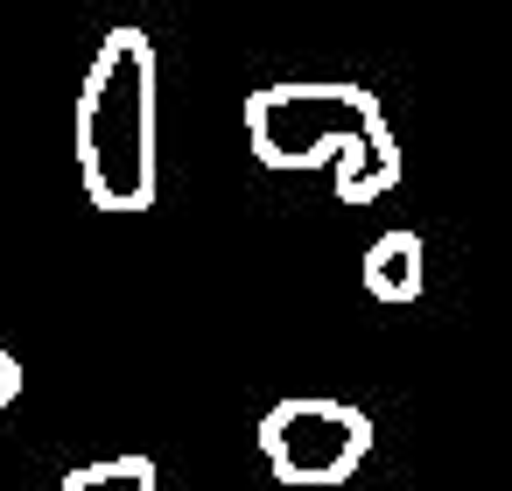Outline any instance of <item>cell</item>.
I'll use <instances>...</instances> for the list:
<instances>
[{"label": "cell", "mask_w": 512, "mask_h": 491, "mask_svg": "<svg viewBox=\"0 0 512 491\" xmlns=\"http://www.w3.org/2000/svg\"><path fill=\"white\" fill-rule=\"evenodd\" d=\"M246 148L260 169H316L337 162V204L365 211L400 183V141L379 92L344 78H295L246 92Z\"/></svg>", "instance_id": "cell-1"}, {"label": "cell", "mask_w": 512, "mask_h": 491, "mask_svg": "<svg viewBox=\"0 0 512 491\" xmlns=\"http://www.w3.org/2000/svg\"><path fill=\"white\" fill-rule=\"evenodd\" d=\"M78 183L106 218L155 204V43L141 29H106L78 85Z\"/></svg>", "instance_id": "cell-2"}, {"label": "cell", "mask_w": 512, "mask_h": 491, "mask_svg": "<svg viewBox=\"0 0 512 491\" xmlns=\"http://www.w3.org/2000/svg\"><path fill=\"white\" fill-rule=\"evenodd\" d=\"M260 456L281 484L295 491H330L344 477H358V463L372 456V414L351 400H274L260 414Z\"/></svg>", "instance_id": "cell-3"}, {"label": "cell", "mask_w": 512, "mask_h": 491, "mask_svg": "<svg viewBox=\"0 0 512 491\" xmlns=\"http://www.w3.org/2000/svg\"><path fill=\"white\" fill-rule=\"evenodd\" d=\"M358 281H365L372 302H393V309H400V302H421V288H428V246H421V232H407V225L379 232V239L365 246Z\"/></svg>", "instance_id": "cell-4"}, {"label": "cell", "mask_w": 512, "mask_h": 491, "mask_svg": "<svg viewBox=\"0 0 512 491\" xmlns=\"http://www.w3.org/2000/svg\"><path fill=\"white\" fill-rule=\"evenodd\" d=\"M57 491H162V470L148 456H99V463H78Z\"/></svg>", "instance_id": "cell-5"}, {"label": "cell", "mask_w": 512, "mask_h": 491, "mask_svg": "<svg viewBox=\"0 0 512 491\" xmlns=\"http://www.w3.org/2000/svg\"><path fill=\"white\" fill-rule=\"evenodd\" d=\"M15 400H22V358L0 344V407H15Z\"/></svg>", "instance_id": "cell-6"}]
</instances>
